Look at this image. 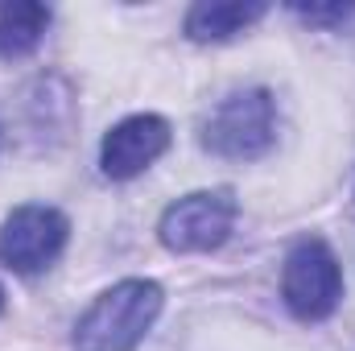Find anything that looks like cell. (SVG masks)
Returning a JSON list of instances; mask_svg holds the SVG:
<instances>
[{"instance_id": "obj_1", "label": "cell", "mask_w": 355, "mask_h": 351, "mask_svg": "<svg viewBox=\"0 0 355 351\" xmlns=\"http://www.w3.org/2000/svg\"><path fill=\"white\" fill-rule=\"evenodd\" d=\"M166 293L149 277H124L103 289L75 323V351H137L162 318Z\"/></svg>"}, {"instance_id": "obj_2", "label": "cell", "mask_w": 355, "mask_h": 351, "mask_svg": "<svg viewBox=\"0 0 355 351\" xmlns=\"http://www.w3.org/2000/svg\"><path fill=\"white\" fill-rule=\"evenodd\" d=\"M281 298L297 323H322L343 302V264L322 236H302L281 264Z\"/></svg>"}, {"instance_id": "obj_3", "label": "cell", "mask_w": 355, "mask_h": 351, "mask_svg": "<svg viewBox=\"0 0 355 351\" xmlns=\"http://www.w3.org/2000/svg\"><path fill=\"white\" fill-rule=\"evenodd\" d=\"M277 137V103L265 87H248L227 95L207 120H202V149L227 162H252L272 149Z\"/></svg>"}, {"instance_id": "obj_4", "label": "cell", "mask_w": 355, "mask_h": 351, "mask_svg": "<svg viewBox=\"0 0 355 351\" xmlns=\"http://www.w3.org/2000/svg\"><path fill=\"white\" fill-rule=\"evenodd\" d=\"M236 194L227 186L215 190H194L170 203L157 219V240L162 248H170L178 257L190 252H215L227 244L232 228H236Z\"/></svg>"}, {"instance_id": "obj_5", "label": "cell", "mask_w": 355, "mask_h": 351, "mask_svg": "<svg viewBox=\"0 0 355 351\" xmlns=\"http://www.w3.org/2000/svg\"><path fill=\"white\" fill-rule=\"evenodd\" d=\"M67 240H71V219L58 207H42V203L17 207L0 223V264L21 277H33L62 257Z\"/></svg>"}, {"instance_id": "obj_6", "label": "cell", "mask_w": 355, "mask_h": 351, "mask_svg": "<svg viewBox=\"0 0 355 351\" xmlns=\"http://www.w3.org/2000/svg\"><path fill=\"white\" fill-rule=\"evenodd\" d=\"M170 149V120L157 112H137L112 124L99 141V170L112 182L145 174L162 153Z\"/></svg>"}, {"instance_id": "obj_7", "label": "cell", "mask_w": 355, "mask_h": 351, "mask_svg": "<svg viewBox=\"0 0 355 351\" xmlns=\"http://www.w3.org/2000/svg\"><path fill=\"white\" fill-rule=\"evenodd\" d=\"M265 12L268 4L261 0H202V4H190L186 12V37L198 46H219V42L240 37Z\"/></svg>"}, {"instance_id": "obj_8", "label": "cell", "mask_w": 355, "mask_h": 351, "mask_svg": "<svg viewBox=\"0 0 355 351\" xmlns=\"http://www.w3.org/2000/svg\"><path fill=\"white\" fill-rule=\"evenodd\" d=\"M50 29V8L37 0H4L0 4V58H25L42 46Z\"/></svg>"}, {"instance_id": "obj_9", "label": "cell", "mask_w": 355, "mask_h": 351, "mask_svg": "<svg viewBox=\"0 0 355 351\" xmlns=\"http://www.w3.org/2000/svg\"><path fill=\"white\" fill-rule=\"evenodd\" d=\"M289 12L310 25H343L355 12V4H289Z\"/></svg>"}, {"instance_id": "obj_10", "label": "cell", "mask_w": 355, "mask_h": 351, "mask_svg": "<svg viewBox=\"0 0 355 351\" xmlns=\"http://www.w3.org/2000/svg\"><path fill=\"white\" fill-rule=\"evenodd\" d=\"M0 314H4V285H0Z\"/></svg>"}]
</instances>
